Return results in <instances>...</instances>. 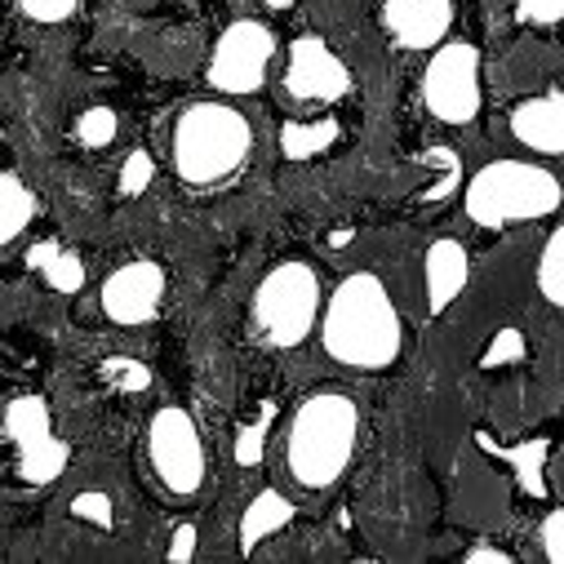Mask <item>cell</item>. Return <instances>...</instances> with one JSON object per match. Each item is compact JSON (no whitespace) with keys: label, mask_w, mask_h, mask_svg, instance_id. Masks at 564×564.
<instances>
[{"label":"cell","mask_w":564,"mask_h":564,"mask_svg":"<svg viewBox=\"0 0 564 564\" xmlns=\"http://www.w3.org/2000/svg\"><path fill=\"white\" fill-rule=\"evenodd\" d=\"M321 351L356 373H382L404 351V321L378 271H347L325 299Z\"/></svg>","instance_id":"6da1fadb"},{"label":"cell","mask_w":564,"mask_h":564,"mask_svg":"<svg viewBox=\"0 0 564 564\" xmlns=\"http://www.w3.org/2000/svg\"><path fill=\"white\" fill-rule=\"evenodd\" d=\"M360 404L347 387H312L285 417V476L303 494H329L356 463Z\"/></svg>","instance_id":"7a4b0ae2"},{"label":"cell","mask_w":564,"mask_h":564,"mask_svg":"<svg viewBox=\"0 0 564 564\" xmlns=\"http://www.w3.org/2000/svg\"><path fill=\"white\" fill-rule=\"evenodd\" d=\"M253 161V124L231 98H196L170 124V170L192 192L227 187Z\"/></svg>","instance_id":"3957f363"},{"label":"cell","mask_w":564,"mask_h":564,"mask_svg":"<svg viewBox=\"0 0 564 564\" xmlns=\"http://www.w3.org/2000/svg\"><path fill=\"white\" fill-rule=\"evenodd\" d=\"M560 205H564L560 174H551L538 161H520V156H498V161L480 165L463 187V214H467V223H476L485 231L551 218V214H560Z\"/></svg>","instance_id":"277c9868"},{"label":"cell","mask_w":564,"mask_h":564,"mask_svg":"<svg viewBox=\"0 0 564 564\" xmlns=\"http://www.w3.org/2000/svg\"><path fill=\"white\" fill-rule=\"evenodd\" d=\"M325 299H329V290L312 262H303V258L275 262L262 271L253 303H249L253 334L275 351H294L321 329Z\"/></svg>","instance_id":"5b68a950"},{"label":"cell","mask_w":564,"mask_h":564,"mask_svg":"<svg viewBox=\"0 0 564 564\" xmlns=\"http://www.w3.org/2000/svg\"><path fill=\"white\" fill-rule=\"evenodd\" d=\"M148 467L156 476V485L174 498H196L205 489L209 476V454H205V436L200 422L192 417L187 404H161L148 417Z\"/></svg>","instance_id":"8992f818"},{"label":"cell","mask_w":564,"mask_h":564,"mask_svg":"<svg viewBox=\"0 0 564 564\" xmlns=\"http://www.w3.org/2000/svg\"><path fill=\"white\" fill-rule=\"evenodd\" d=\"M6 441L14 454V476L32 489L54 485L72 463V445L54 432L45 395H14L6 404Z\"/></svg>","instance_id":"52a82bcc"},{"label":"cell","mask_w":564,"mask_h":564,"mask_svg":"<svg viewBox=\"0 0 564 564\" xmlns=\"http://www.w3.org/2000/svg\"><path fill=\"white\" fill-rule=\"evenodd\" d=\"M422 107H427L441 124H471L485 107V85H480V50L471 41H445L441 50L427 54L422 67Z\"/></svg>","instance_id":"ba28073f"},{"label":"cell","mask_w":564,"mask_h":564,"mask_svg":"<svg viewBox=\"0 0 564 564\" xmlns=\"http://www.w3.org/2000/svg\"><path fill=\"white\" fill-rule=\"evenodd\" d=\"M271 58H275V36H271V28L258 23V19H236V23H227L223 36L214 41L205 80H209V89L223 94V98H245V94H258V89L267 85Z\"/></svg>","instance_id":"9c48e42d"},{"label":"cell","mask_w":564,"mask_h":564,"mask_svg":"<svg viewBox=\"0 0 564 564\" xmlns=\"http://www.w3.org/2000/svg\"><path fill=\"white\" fill-rule=\"evenodd\" d=\"M165 290H170V275L156 258H129L116 271H107V280L98 285V307L111 325L138 329L161 316Z\"/></svg>","instance_id":"30bf717a"},{"label":"cell","mask_w":564,"mask_h":564,"mask_svg":"<svg viewBox=\"0 0 564 564\" xmlns=\"http://www.w3.org/2000/svg\"><path fill=\"white\" fill-rule=\"evenodd\" d=\"M285 94L294 102H316V107H334L351 94V67L329 50L325 36L316 32H303L290 41V54H285V76H280Z\"/></svg>","instance_id":"8fae6325"},{"label":"cell","mask_w":564,"mask_h":564,"mask_svg":"<svg viewBox=\"0 0 564 564\" xmlns=\"http://www.w3.org/2000/svg\"><path fill=\"white\" fill-rule=\"evenodd\" d=\"M378 19L395 50L432 54L454 32V0H382Z\"/></svg>","instance_id":"7c38bea8"},{"label":"cell","mask_w":564,"mask_h":564,"mask_svg":"<svg viewBox=\"0 0 564 564\" xmlns=\"http://www.w3.org/2000/svg\"><path fill=\"white\" fill-rule=\"evenodd\" d=\"M471 285V253L454 236H436L422 253V294H427V312L445 316Z\"/></svg>","instance_id":"4fadbf2b"},{"label":"cell","mask_w":564,"mask_h":564,"mask_svg":"<svg viewBox=\"0 0 564 564\" xmlns=\"http://www.w3.org/2000/svg\"><path fill=\"white\" fill-rule=\"evenodd\" d=\"M511 138L533 156H564V89L529 94L511 107Z\"/></svg>","instance_id":"5bb4252c"},{"label":"cell","mask_w":564,"mask_h":564,"mask_svg":"<svg viewBox=\"0 0 564 564\" xmlns=\"http://www.w3.org/2000/svg\"><path fill=\"white\" fill-rule=\"evenodd\" d=\"M294 516H299V502H290L280 489H262V494H253V498L245 502V511H240V529H236V538H240V555H253L267 538H275L280 529H290Z\"/></svg>","instance_id":"9a60e30c"},{"label":"cell","mask_w":564,"mask_h":564,"mask_svg":"<svg viewBox=\"0 0 564 564\" xmlns=\"http://www.w3.org/2000/svg\"><path fill=\"white\" fill-rule=\"evenodd\" d=\"M36 214H41L36 192H32L14 170L0 174V245L10 249V245L36 223Z\"/></svg>","instance_id":"2e32d148"},{"label":"cell","mask_w":564,"mask_h":564,"mask_svg":"<svg viewBox=\"0 0 564 564\" xmlns=\"http://www.w3.org/2000/svg\"><path fill=\"white\" fill-rule=\"evenodd\" d=\"M538 294L564 312V218L551 227V236L538 253Z\"/></svg>","instance_id":"e0dca14e"},{"label":"cell","mask_w":564,"mask_h":564,"mask_svg":"<svg viewBox=\"0 0 564 564\" xmlns=\"http://www.w3.org/2000/svg\"><path fill=\"white\" fill-rule=\"evenodd\" d=\"M334 138H338V120H334V116H325V120H316V124L290 120L285 129H280V148H285V156L303 161V156H312V152L334 148Z\"/></svg>","instance_id":"ac0fdd59"},{"label":"cell","mask_w":564,"mask_h":564,"mask_svg":"<svg viewBox=\"0 0 564 564\" xmlns=\"http://www.w3.org/2000/svg\"><path fill=\"white\" fill-rule=\"evenodd\" d=\"M36 267H45L50 285L63 294H76L85 285V267L76 253H58V249H36Z\"/></svg>","instance_id":"d6986e66"},{"label":"cell","mask_w":564,"mask_h":564,"mask_svg":"<svg viewBox=\"0 0 564 564\" xmlns=\"http://www.w3.org/2000/svg\"><path fill=\"white\" fill-rule=\"evenodd\" d=\"M524 351H529V343H524V334L516 329V325H502L489 343H485V351H480V369H502V365H516V360H524Z\"/></svg>","instance_id":"ffe728a7"},{"label":"cell","mask_w":564,"mask_h":564,"mask_svg":"<svg viewBox=\"0 0 564 564\" xmlns=\"http://www.w3.org/2000/svg\"><path fill=\"white\" fill-rule=\"evenodd\" d=\"M116 129H120V120H116V111L111 107H85L80 111V120H76V138L85 148H111V138H116Z\"/></svg>","instance_id":"44dd1931"},{"label":"cell","mask_w":564,"mask_h":564,"mask_svg":"<svg viewBox=\"0 0 564 564\" xmlns=\"http://www.w3.org/2000/svg\"><path fill=\"white\" fill-rule=\"evenodd\" d=\"M520 28H555L564 23V0H516Z\"/></svg>","instance_id":"7402d4cb"},{"label":"cell","mask_w":564,"mask_h":564,"mask_svg":"<svg viewBox=\"0 0 564 564\" xmlns=\"http://www.w3.org/2000/svg\"><path fill=\"white\" fill-rule=\"evenodd\" d=\"M538 546L551 564H564V507H551L538 524Z\"/></svg>","instance_id":"603a6c76"},{"label":"cell","mask_w":564,"mask_h":564,"mask_svg":"<svg viewBox=\"0 0 564 564\" xmlns=\"http://www.w3.org/2000/svg\"><path fill=\"white\" fill-rule=\"evenodd\" d=\"M19 10L32 19V23H67L76 10H80V0H19Z\"/></svg>","instance_id":"cb8c5ba5"},{"label":"cell","mask_w":564,"mask_h":564,"mask_svg":"<svg viewBox=\"0 0 564 564\" xmlns=\"http://www.w3.org/2000/svg\"><path fill=\"white\" fill-rule=\"evenodd\" d=\"M267 409H262V417L253 422V427H245V441H236V458L240 463H258L262 458V436H267Z\"/></svg>","instance_id":"d4e9b609"},{"label":"cell","mask_w":564,"mask_h":564,"mask_svg":"<svg viewBox=\"0 0 564 564\" xmlns=\"http://www.w3.org/2000/svg\"><path fill=\"white\" fill-rule=\"evenodd\" d=\"M72 511H76V516H89V520H98L102 529L111 524V502H107V494H80V498L72 502Z\"/></svg>","instance_id":"484cf974"},{"label":"cell","mask_w":564,"mask_h":564,"mask_svg":"<svg viewBox=\"0 0 564 564\" xmlns=\"http://www.w3.org/2000/svg\"><path fill=\"white\" fill-rule=\"evenodd\" d=\"M148 178H152V161H148V152H133V161L124 165V192H143L148 187Z\"/></svg>","instance_id":"4316f807"},{"label":"cell","mask_w":564,"mask_h":564,"mask_svg":"<svg viewBox=\"0 0 564 564\" xmlns=\"http://www.w3.org/2000/svg\"><path fill=\"white\" fill-rule=\"evenodd\" d=\"M192 555H196V524H187V520H183V524L174 529V542H170V560H174V564H187Z\"/></svg>","instance_id":"83f0119b"},{"label":"cell","mask_w":564,"mask_h":564,"mask_svg":"<svg viewBox=\"0 0 564 564\" xmlns=\"http://www.w3.org/2000/svg\"><path fill=\"white\" fill-rule=\"evenodd\" d=\"M463 560H467V564H511L516 555L502 551V546H494V542H476V546L463 551Z\"/></svg>","instance_id":"f1b7e54d"}]
</instances>
